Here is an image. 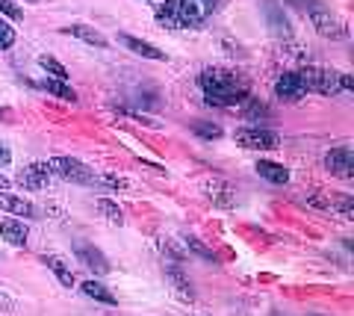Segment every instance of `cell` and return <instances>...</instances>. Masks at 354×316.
<instances>
[{"label": "cell", "instance_id": "obj_18", "mask_svg": "<svg viewBox=\"0 0 354 316\" xmlns=\"http://www.w3.org/2000/svg\"><path fill=\"white\" fill-rule=\"evenodd\" d=\"M0 210L12 213V216H36V207H32L30 201L18 198V195L6 192V189H0Z\"/></svg>", "mask_w": 354, "mask_h": 316}, {"label": "cell", "instance_id": "obj_3", "mask_svg": "<svg viewBox=\"0 0 354 316\" xmlns=\"http://www.w3.org/2000/svg\"><path fill=\"white\" fill-rule=\"evenodd\" d=\"M298 77L304 80L307 92H319V95H339V92H348L354 86L348 74L319 68V65H304V68H298Z\"/></svg>", "mask_w": 354, "mask_h": 316}, {"label": "cell", "instance_id": "obj_16", "mask_svg": "<svg viewBox=\"0 0 354 316\" xmlns=\"http://www.w3.org/2000/svg\"><path fill=\"white\" fill-rule=\"evenodd\" d=\"M118 45H124L127 50L139 53V57H145V59H165V53L160 48H153V45H148V41L130 36V32H118Z\"/></svg>", "mask_w": 354, "mask_h": 316}, {"label": "cell", "instance_id": "obj_33", "mask_svg": "<svg viewBox=\"0 0 354 316\" xmlns=\"http://www.w3.org/2000/svg\"><path fill=\"white\" fill-rule=\"evenodd\" d=\"M9 187H12V183H9V178H6L3 171H0V189H9Z\"/></svg>", "mask_w": 354, "mask_h": 316}, {"label": "cell", "instance_id": "obj_1", "mask_svg": "<svg viewBox=\"0 0 354 316\" xmlns=\"http://www.w3.org/2000/svg\"><path fill=\"white\" fill-rule=\"evenodd\" d=\"M198 86L209 106H242L251 97L248 83L227 68H204L198 74Z\"/></svg>", "mask_w": 354, "mask_h": 316}, {"label": "cell", "instance_id": "obj_24", "mask_svg": "<svg viewBox=\"0 0 354 316\" xmlns=\"http://www.w3.org/2000/svg\"><path fill=\"white\" fill-rule=\"evenodd\" d=\"M192 133L201 136V139H218L221 136V127L213 124V122H195L192 124Z\"/></svg>", "mask_w": 354, "mask_h": 316}, {"label": "cell", "instance_id": "obj_19", "mask_svg": "<svg viewBox=\"0 0 354 316\" xmlns=\"http://www.w3.org/2000/svg\"><path fill=\"white\" fill-rule=\"evenodd\" d=\"M83 296H88V299H95V301H101V304H118L115 301V296L109 292L101 281H83Z\"/></svg>", "mask_w": 354, "mask_h": 316}, {"label": "cell", "instance_id": "obj_13", "mask_svg": "<svg viewBox=\"0 0 354 316\" xmlns=\"http://www.w3.org/2000/svg\"><path fill=\"white\" fill-rule=\"evenodd\" d=\"M65 36H71L77 41H83V45H92V48H109V41L101 30L88 27V24H71V27H62Z\"/></svg>", "mask_w": 354, "mask_h": 316}, {"label": "cell", "instance_id": "obj_10", "mask_svg": "<svg viewBox=\"0 0 354 316\" xmlns=\"http://www.w3.org/2000/svg\"><path fill=\"white\" fill-rule=\"evenodd\" d=\"M274 95H278L281 101H301L307 89H304V80L298 77V71H283L281 77L274 80Z\"/></svg>", "mask_w": 354, "mask_h": 316}, {"label": "cell", "instance_id": "obj_4", "mask_svg": "<svg viewBox=\"0 0 354 316\" xmlns=\"http://www.w3.org/2000/svg\"><path fill=\"white\" fill-rule=\"evenodd\" d=\"M48 166L57 178L71 180V183H77V187H95V183L101 180L95 174V169H88L83 160H74V157H50Z\"/></svg>", "mask_w": 354, "mask_h": 316}, {"label": "cell", "instance_id": "obj_9", "mask_svg": "<svg viewBox=\"0 0 354 316\" xmlns=\"http://www.w3.org/2000/svg\"><path fill=\"white\" fill-rule=\"evenodd\" d=\"M74 252H77V260H80V263L88 272H92V275L101 278V275H106V272H109V260L104 257V252L97 245H92V243H77Z\"/></svg>", "mask_w": 354, "mask_h": 316}, {"label": "cell", "instance_id": "obj_22", "mask_svg": "<svg viewBox=\"0 0 354 316\" xmlns=\"http://www.w3.org/2000/svg\"><path fill=\"white\" fill-rule=\"evenodd\" d=\"M97 210H101V216L109 225H115V227L124 225V213H121V207L113 198H101V201H97Z\"/></svg>", "mask_w": 354, "mask_h": 316}, {"label": "cell", "instance_id": "obj_8", "mask_svg": "<svg viewBox=\"0 0 354 316\" xmlns=\"http://www.w3.org/2000/svg\"><path fill=\"white\" fill-rule=\"evenodd\" d=\"M50 178H53V171H50V166L44 160H36V162H27L24 169L18 171V187H24V189H44L50 183Z\"/></svg>", "mask_w": 354, "mask_h": 316}, {"label": "cell", "instance_id": "obj_29", "mask_svg": "<svg viewBox=\"0 0 354 316\" xmlns=\"http://www.w3.org/2000/svg\"><path fill=\"white\" fill-rule=\"evenodd\" d=\"M9 162H12V148H9L6 142H0V169L9 166Z\"/></svg>", "mask_w": 354, "mask_h": 316}, {"label": "cell", "instance_id": "obj_32", "mask_svg": "<svg viewBox=\"0 0 354 316\" xmlns=\"http://www.w3.org/2000/svg\"><path fill=\"white\" fill-rule=\"evenodd\" d=\"M337 204H339L337 210H342V213H351V204H354V201H351V195H342V198H337Z\"/></svg>", "mask_w": 354, "mask_h": 316}, {"label": "cell", "instance_id": "obj_31", "mask_svg": "<svg viewBox=\"0 0 354 316\" xmlns=\"http://www.w3.org/2000/svg\"><path fill=\"white\" fill-rule=\"evenodd\" d=\"M195 3L204 9V15H209V12H213V9H218L221 0H195Z\"/></svg>", "mask_w": 354, "mask_h": 316}, {"label": "cell", "instance_id": "obj_7", "mask_svg": "<svg viewBox=\"0 0 354 316\" xmlns=\"http://www.w3.org/2000/svg\"><path fill=\"white\" fill-rule=\"evenodd\" d=\"M263 12H266V27L272 30L274 39H292V24L290 18H286L283 6L278 3V0H263Z\"/></svg>", "mask_w": 354, "mask_h": 316}, {"label": "cell", "instance_id": "obj_20", "mask_svg": "<svg viewBox=\"0 0 354 316\" xmlns=\"http://www.w3.org/2000/svg\"><path fill=\"white\" fill-rule=\"evenodd\" d=\"M165 278H169V284H171L177 292H180L183 299H192V296H195L192 284H189V281H186V275H183V272L177 269V266H165Z\"/></svg>", "mask_w": 354, "mask_h": 316}, {"label": "cell", "instance_id": "obj_5", "mask_svg": "<svg viewBox=\"0 0 354 316\" xmlns=\"http://www.w3.org/2000/svg\"><path fill=\"white\" fill-rule=\"evenodd\" d=\"M234 139H236V145L248 148V151H274L281 145V136L274 133V130H269V127H260V124L239 127Z\"/></svg>", "mask_w": 354, "mask_h": 316}, {"label": "cell", "instance_id": "obj_34", "mask_svg": "<svg viewBox=\"0 0 354 316\" xmlns=\"http://www.w3.org/2000/svg\"><path fill=\"white\" fill-rule=\"evenodd\" d=\"M307 316H322V313H307Z\"/></svg>", "mask_w": 354, "mask_h": 316}, {"label": "cell", "instance_id": "obj_15", "mask_svg": "<svg viewBox=\"0 0 354 316\" xmlns=\"http://www.w3.org/2000/svg\"><path fill=\"white\" fill-rule=\"evenodd\" d=\"M254 171H257L263 180L274 183V187H283V183H290V169H283L281 162H272V160H257V166H254Z\"/></svg>", "mask_w": 354, "mask_h": 316}, {"label": "cell", "instance_id": "obj_21", "mask_svg": "<svg viewBox=\"0 0 354 316\" xmlns=\"http://www.w3.org/2000/svg\"><path fill=\"white\" fill-rule=\"evenodd\" d=\"M39 86V89H44V92H50V95H57V97H62V101H77V92L71 89V86L68 83H65V80H41V83H36Z\"/></svg>", "mask_w": 354, "mask_h": 316}, {"label": "cell", "instance_id": "obj_27", "mask_svg": "<svg viewBox=\"0 0 354 316\" xmlns=\"http://www.w3.org/2000/svg\"><path fill=\"white\" fill-rule=\"evenodd\" d=\"M15 45V30L6 24L3 18H0V50H9Z\"/></svg>", "mask_w": 354, "mask_h": 316}, {"label": "cell", "instance_id": "obj_12", "mask_svg": "<svg viewBox=\"0 0 354 316\" xmlns=\"http://www.w3.org/2000/svg\"><path fill=\"white\" fill-rule=\"evenodd\" d=\"M204 195L209 201H213L216 207H221V210H230L236 201V192L230 189V183L227 180H204Z\"/></svg>", "mask_w": 354, "mask_h": 316}, {"label": "cell", "instance_id": "obj_11", "mask_svg": "<svg viewBox=\"0 0 354 316\" xmlns=\"http://www.w3.org/2000/svg\"><path fill=\"white\" fill-rule=\"evenodd\" d=\"M325 169L330 174H337V178H351L354 174V154L351 148H330L325 154Z\"/></svg>", "mask_w": 354, "mask_h": 316}, {"label": "cell", "instance_id": "obj_14", "mask_svg": "<svg viewBox=\"0 0 354 316\" xmlns=\"http://www.w3.org/2000/svg\"><path fill=\"white\" fill-rule=\"evenodd\" d=\"M0 236H3L9 245L24 248L27 239H30V227L21 219H3V222H0Z\"/></svg>", "mask_w": 354, "mask_h": 316}, {"label": "cell", "instance_id": "obj_28", "mask_svg": "<svg viewBox=\"0 0 354 316\" xmlns=\"http://www.w3.org/2000/svg\"><path fill=\"white\" fill-rule=\"evenodd\" d=\"M186 245H189L192 248V252H198V257H204V260H213L216 254L213 252H209V248L204 245V243H198V239L195 236H186Z\"/></svg>", "mask_w": 354, "mask_h": 316}, {"label": "cell", "instance_id": "obj_35", "mask_svg": "<svg viewBox=\"0 0 354 316\" xmlns=\"http://www.w3.org/2000/svg\"><path fill=\"white\" fill-rule=\"evenodd\" d=\"M0 115H3V106H0Z\"/></svg>", "mask_w": 354, "mask_h": 316}, {"label": "cell", "instance_id": "obj_25", "mask_svg": "<svg viewBox=\"0 0 354 316\" xmlns=\"http://www.w3.org/2000/svg\"><path fill=\"white\" fill-rule=\"evenodd\" d=\"M242 110H245L248 118H257V122L260 118H269V106H266L263 101H254V97H248V101L242 104Z\"/></svg>", "mask_w": 354, "mask_h": 316}, {"label": "cell", "instance_id": "obj_23", "mask_svg": "<svg viewBox=\"0 0 354 316\" xmlns=\"http://www.w3.org/2000/svg\"><path fill=\"white\" fill-rule=\"evenodd\" d=\"M39 65L48 74H53V80H68V68H65V65L57 59V57H48V53H41L39 57Z\"/></svg>", "mask_w": 354, "mask_h": 316}, {"label": "cell", "instance_id": "obj_30", "mask_svg": "<svg viewBox=\"0 0 354 316\" xmlns=\"http://www.w3.org/2000/svg\"><path fill=\"white\" fill-rule=\"evenodd\" d=\"M101 180H104V187H113V189H124V187H127L124 180H121V178H113V174H104Z\"/></svg>", "mask_w": 354, "mask_h": 316}, {"label": "cell", "instance_id": "obj_17", "mask_svg": "<svg viewBox=\"0 0 354 316\" xmlns=\"http://www.w3.org/2000/svg\"><path fill=\"white\" fill-rule=\"evenodd\" d=\"M41 263L53 272V278H57L62 287H74V272H71L68 263H65V257H59V254H44Z\"/></svg>", "mask_w": 354, "mask_h": 316}, {"label": "cell", "instance_id": "obj_2", "mask_svg": "<svg viewBox=\"0 0 354 316\" xmlns=\"http://www.w3.org/2000/svg\"><path fill=\"white\" fill-rule=\"evenodd\" d=\"M204 9L195 0H160L157 21L171 30H195L204 24Z\"/></svg>", "mask_w": 354, "mask_h": 316}, {"label": "cell", "instance_id": "obj_6", "mask_svg": "<svg viewBox=\"0 0 354 316\" xmlns=\"http://www.w3.org/2000/svg\"><path fill=\"white\" fill-rule=\"evenodd\" d=\"M307 15H310V21H313V27L319 30V36H325V39H337V36H342V24H339V18L330 12L328 6H322V3H310L307 6Z\"/></svg>", "mask_w": 354, "mask_h": 316}, {"label": "cell", "instance_id": "obj_26", "mask_svg": "<svg viewBox=\"0 0 354 316\" xmlns=\"http://www.w3.org/2000/svg\"><path fill=\"white\" fill-rule=\"evenodd\" d=\"M0 15L12 18V21H24V9L18 3H12V0H0Z\"/></svg>", "mask_w": 354, "mask_h": 316}]
</instances>
